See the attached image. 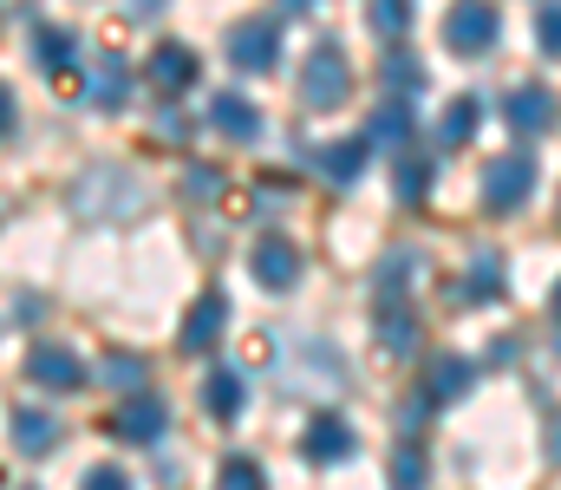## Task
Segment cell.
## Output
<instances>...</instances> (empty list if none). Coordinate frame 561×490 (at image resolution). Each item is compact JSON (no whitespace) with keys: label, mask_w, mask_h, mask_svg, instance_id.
<instances>
[{"label":"cell","mask_w":561,"mask_h":490,"mask_svg":"<svg viewBox=\"0 0 561 490\" xmlns=\"http://www.w3.org/2000/svg\"><path fill=\"white\" fill-rule=\"evenodd\" d=\"M496 33H503V20H496V7H490V0H457V7L444 13V46H450V53H463V59L490 53V46H496Z\"/></svg>","instance_id":"cell-4"},{"label":"cell","mask_w":561,"mask_h":490,"mask_svg":"<svg viewBox=\"0 0 561 490\" xmlns=\"http://www.w3.org/2000/svg\"><path fill=\"white\" fill-rule=\"evenodd\" d=\"M536 46H542L549 59H561V0H549V7L536 13Z\"/></svg>","instance_id":"cell-30"},{"label":"cell","mask_w":561,"mask_h":490,"mask_svg":"<svg viewBox=\"0 0 561 490\" xmlns=\"http://www.w3.org/2000/svg\"><path fill=\"white\" fill-rule=\"evenodd\" d=\"M412 132H419V125H412V105L399 99V105H379V112H373V132H366V145L405 151V145H412Z\"/></svg>","instance_id":"cell-21"},{"label":"cell","mask_w":561,"mask_h":490,"mask_svg":"<svg viewBox=\"0 0 561 490\" xmlns=\"http://www.w3.org/2000/svg\"><path fill=\"white\" fill-rule=\"evenodd\" d=\"M412 13H419L412 0H373V7H366V20H373L379 39H405V33H412Z\"/></svg>","instance_id":"cell-25"},{"label":"cell","mask_w":561,"mask_h":490,"mask_svg":"<svg viewBox=\"0 0 561 490\" xmlns=\"http://www.w3.org/2000/svg\"><path fill=\"white\" fill-rule=\"evenodd\" d=\"M470 138H477V99H450L444 118H437V145L457 151V145H470Z\"/></svg>","instance_id":"cell-23"},{"label":"cell","mask_w":561,"mask_h":490,"mask_svg":"<svg viewBox=\"0 0 561 490\" xmlns=\"http://www.w3.org/2000/svg\"><path fill=\"white\" fill-rule=\"evenodd\" d=\"M99 379H105L112 392H150V386H144V379H150V360L131 353V346H112V353L99 360Z\"/></svg>","instance_id":"cell-20"},{"label":"cell","mask_w":561,"mask_h":490,"mask_svg":"<svg viewBox=\"0 0 561 490\" xmlns=\"http://www.w3.org/2000/svg\"><path fill=\"white\" fill-rule=\"evenodd\" d=\"M300 452H307L313 465H346V458L359 452V438H353V425H346V419H333V412H320V419L307 425V438H300Z\"/></svg>","instance_id":"cell-14"},{"label":"cell","mask_w":561,"mask_h":490,"mask_svg":"<svg viewBox=\"0 0 561 490\" xmlns=\"http://www.w3.org/2000/svg\"><path fill=\"white\" fill-rule=\"evenodd\" d=\"M556 118H561V99L549 86H510L503 92V125L510 132L536 138V132H556Z\"/></svg>","instance_id":"cell-7"},{"label":"cell","mask_w":561,"mask_h":490,"mask_svg":"<svg viewBox=\"0 0 561 490\" xmlns=\"http://www.w3.org/2000/svg\"><path fill=\"white\" fill-rule=\"evenodd\" d=\"M549 465H561V419L549 425Z\"/></svg>","instance_id":"cell-36"},{"label":"cell","mask_w":561,"mask_h":490,"mask_svg":"<svg viewBox=\"0 0 561 490\" xmlns=\"http://www.w3.org/2000/svg\"><path fill=\"white\" fill-rule=\"evenodd\" d=\"M556 346H561V340H556Z\"/></svg>","instance_id":"cell-39"},{"label":"cell","mask_w":561,"mask_h":490,"mask_svg":"<svg viewBox=\"0 0 561 490\" xmlns=\"http://www.w3.org/2000/svg\"><path fill=\"white\" fill-rule=\"evenodd\" d=\"M366 151H373L366 138H333V145H320V151H313V163H320V176H327V183H340V190H346V183H359Z\"/></svg>","instance_id":"cell-16"},{"label":"cell","mask_w":561,"mask_h":490,"mask_svg":"<svg viewBox=\"0 0 561 490\" xmlns=\"http://www.w3.org/2000/svg\"><path fill=\"white\" fill-rule=\"evenodd\" d=\"M7 132H13V92L0 86V138H7Z\"/></svg>","instance_id":"cell-35"},{"label":"cell","mask_w":561,"mask_h":490,"mask_svg":"<svg viewBox=\"0 0 561 490\" xmlns=\"http://www.w3.org/2000/svg\"><path fill=\"white\" fill-rule=\"evenodd\" d=\"M222 327H229V295H222V288H203V295L190 301V315H183L176 346H183V353H209V346L222 340Z\"/></svg>","instance_id":"cell-10"},{"label":"cell","mask_w":561,"mask_h":490,"mask_svg":"<svg viewBox=\"0 0 561 490\" xmlns=\"http://www.w3.org/2000/svg\"><path fill=\"white\" fill-rule=\"evenodd\" d=\"M229 66H236V72H275L280 66V26L268 13L229 26Z\"/></svg>","instance_id":"cell-5"},{"label":"cell","mask_w":561,"mask_h":490,"mask_svg":"<svg viewBox=\"0 0 561 490\" xmlns=\"http://www.w3.org/2000/svg\"><path fill=\"white\" fill-rule=\"evenodd\" d=\"M470 288L457 295V301H496L503 295V282H510V269H503V255L496 249H477V262H470V275H463Z\"/></svg>","instance_id":"cell-22"},{"label":"cell","mask_w":561,"mask_h":490,"mask_svg":"<svg viewBox=\"0 0 561 490\" xmlns=\"http://www.w3.org/2000/svg\"><path fill=\"white\" fill-rule=\"evenodd\" d=\"M85 379H92V366H85L72 346H59V340L26 346V386H46V392H85Z\"/></svg>","instance_id":"cell-3"},{"label":"cell","mask_w":561,"mask_h":490,"mask_svg":"<svg viewBox=\"0 0 561 490\" xmlns=\"http://www.w3.org/2000/svg\"><path fill=\"white\" fill-rule=\"evenodd\" d=\"M79 490H131V478H125L118 465H92V471L79 478Z\"/></svg>","instance_id":"cell-31"},{"label":"cell","mask_w":561,"mask_h":490,"mask_svg":"<svg viewBox=\"0 0 561 490\" xmlns=\"http://www.w3.org/2000/svg\"><path fill=\"white\" fill-rule=\"evenodd\" d=\"M190 132H196V125H183V112H176V105H163V112H157V138H170V145H183Z\"/></svg>","instance_id":"cell-32"},{"label":"cell","mask_w":561,"mask_h":490,"mask_svg":"<svg viewBox=\"0 0 561 490\" xmlns=\"http://www.w3.org/2000/svg\"><path fill=\"white\" fill-rule=\"evenodd\" d=\"M125 13H131V20H157V13H163V0H125Z\"/></svg>","instance_id":"cell-34"},{"label":"cell","mask_w":561,"mask_h":490,"mask_svg":"<svg viewBox=\"0 0 561 490\" xmlns=\"http://www.w3.org/2000/svg\"><path fill=\"white\" fill-rule=\"evenodd\" d=\"M216 490H268V478H262V465H255V458H229V465H222V478H216Z\"/></svg>","instance_id":"cell-29"},{"label":"cell","mask_w":561,"mask_h":490,"mask_svg":"<svg viewBox=\"0 0 561 490\" xmlns=\"http://www.w3.org/2000/svg\"><path fill=\"white\" fill-rule=\"evenodd\" d=\"M431 485V465H424L419 438H405L399 452H392V490H424Z\"/></svg>","instance_id":"cell-26"},{"label":"cell","mask_w":561,"mask_h":490,"mask_svg":"<svg viewBox=\"0 0 561 490\" xmlns=\"http://www.w3.org/2000/svg\"><path fill=\"white\" fill-rule=\"evenodd\" d=\"M196 72H203V59H196L183 39H157V46H150V59H144V79H150L157 92H190V86H196Z\"/></svg>","instance_id":"cell-11"},{"label":"cell","mask_w":561,"mask_h":490,"mask_svg":"<svg viewBox=\"0 0 561 490\" xmlns=\"http://www.w3.org/2000/svg\"><path fill=\"white\" fill-rule=\"evenodd\" d=\"M300 269H307V262H300V249H294L287 236H262V242L249 249V275H255L268 295H287V288L300 282Z\"/></svg>","instance_id":"cell-9"},{"label":"cell","mask_w":561,"mask_h":490,"mask_svg":"<svg viewBox=\"0 0 561 490\" xmlns=\"http://www.w3.org/2000/svg\"><path fill=\"white\" fill-rule=\"evenodd\" d=\"M79 59H85V46H79L72 26H33V66H39L53 86H72V72H85Z\"/></svg>","instance_id":"cell-8"},{"label":"cell","mask_w":561,"mask_h":490,"mask_svg":"<svg viewBox=\"0 0 561 490\" xmlns=\"http://www.w3.org/2000/svg\"><path fill=\"white\" fill-rule=\"evenodd\" d=\"M556 315H561V282H556Z\"/></svg>","instance_id":"cell-38"},{"label":"cell","mask_w":561,"mask_h":490,"mask_svg":"<svg viewBox=\"0 0 561 490\" xmlns=\"http://www.w3.org/2000/svg\"><path fill=\"white\" fill-rule=\"evenodd\" d=\"M280 7H287V13H307V7H313V0H280Z\"/></svg>","instance_id":"cell-37"},{"label":"cell","mask_w":561,"mask_h":490,"mask_svg":"<svg viewBox=\"0 0 561 490\" xmlns=\"http://www.w3.org/2000/svg\"><path fill=\"white\" fill-rule=\"evenodd\" d=\"M13 445H20L26 458H46V452L59 445V419H53V412L20 406V412H13Z\"/></svg>","instance_id":"cell-19"},{"label":"cell","mask_w":561,"mask_h":490,"mask_svg":"<svg viewBox=\"0 0 561 490\" xmlns=\"http://www.w3.org/2000/svg\"><path fill=\"white\" fill-rule=\"evenodd\" d=\"M294 92H300L307 112H340L346 92H353V59H346V46L320 39V46L307 53V66L294 72Z\"/></svg>","instance_id":"cell-1"},{"label":"cell","mask_w":561,"mask_h":490,"mask_svg":"<svg viewBox=\"0 0 561 490\" xmlns=\"http://www.w3.org/2000/svg\"><path fill=\"white\" fill-rule=\"evenodd\" d=\"M203 406L229 425V419H242V406H249V386H242V373L236 366H216L209 379H203Z\"/></svg>","instance_id":"cell-17"},{"label":"cell","mask_w":561,"mask_h":490,"mask_svg":"<svg viewBox=\"0 0 561 490\" xmlns=\"http://www.w3.org/2000/svg\"><path fill=\"white\" fill-rule=\"evenodd\" d=\"M424 190H431V163H399L392 170V196L399 203H424Z\"/></svg>","instance_id":"cell-28"},{"label":"cell","mask_w":561,"mask_h":490,"mask_svg":"<svg viewBox=\"0 0 561 490\" xmlns=\"http://www.w3.org/2000/svg\"><path fill=\"white\" fill-rule=\"evenodd\" d=\"M379 72H386V92H405V99L424 86V66L412 59V53H386V66H379Z\"/></svg>","instance_id":"cell-27"},{"label":"cell","mask_w":561,"mask_h":490,"mask_svg":"<svg viewBox=\"0 0 561 490\" xmlns=\"http://www.w3.org/2000/svg\"><path fill=\"white\" fill-rule=\"evenodd\" d=\"M209 125H216L229 145H255V138H262V105L242 99V92H216V99H209Z\"/></svg>","instance_id":"cell-12"},{"label":"cell","mask_w":561,"mask_h":490,"mask_svg":"<svg viewBox=\"0 0 561 490\" xmlns=\"http://www.w3.org/2000/svg\"><path fill=\"white\" fill-rule=\"evenodd\" d=\"M529 190H536V158L529 151H510V158H496L483 170V203L490 209H523Z\"/></svg>","instance_id":"cell-6"},{"label":"cell","mask_w":561,"mask_h":490,"mask_svg":"<svg viewBox=\"0 0 561 490\" xmlns=\"http://www.w3.org/2000/svg\"><path fill=\"white\" fill-rule=\"evenodd\" d=\"M183 190H196V196H222V170H209V163H196V170L183 176Z\"/></svg>","instance_id":"cell-33"},{"label":"cell","mask_w":561,"mask_h":490,"mask_svg":"<svg viewBox=\"0 0 561 490\" xmlns=\"http://www.w3.org/2000/svg\"><path fill=\"white\" fill-rule=\"evenodd\" d=\"M170 425V406L157 392H131V406L118 412V445H157Z\"/></svg>","instance_id":"cell-15"},{"label":"cell","mask_w":561,"mask_h":490,"mask_svg":"<svg viewBox=\"0 0 561 490\" xmlns=\"http://www.w3.org/2000/svg\"><path fill=\"white\" fill-rule=\"evenodd\" d=\"M470 379H477V366H470V360H457V353H444V360H431L424 399H431V406H444V399H463V392H470Z\"/></svg>","instance_id":"cell-18"},{"label":"cell","mask_w":561,"mask_h":490,"mask_svg":"<svg viewBox=\"0 0 561 490\" xmlns=\"http://www.w3.org/2000/svg\"><path fill=\"white\" fill-rule=\"evenodd\" d=\"M131 86H138V72H131L118 53H105V59L85 72V105H99V112H118V105L131 99Z\"/></svg>","instance_id":"cell-13"},{"label":"cell","mask_w":561,"mask_h":490,"mask_svg":"<svg viewBox=\"0 0 561 490\" xmlns=\"http://www.w3.org/2000/svg\"><path fill=\"white\" fill-rule=\"evenodd\" d=\"M144 203H150V196H144L125 170H85V183H72V209H79V216H92V223L138 216Z\"/></svg>","instance_id":"cell-2"},{"label":"cell","mask_w":561,"mask_h":490,"mask_svg":"<svg viewBox=\"0 0 561 490\" xmlns=\"http://www.w3.org/2000/svg\"><path fill=\"white\" fill-rule=\"evenodd\" d=\"M379 353H392V360H412L419 353V321L412 315H379Z\"/></svg>","instance_id":"cell-24"}]
</instances>
